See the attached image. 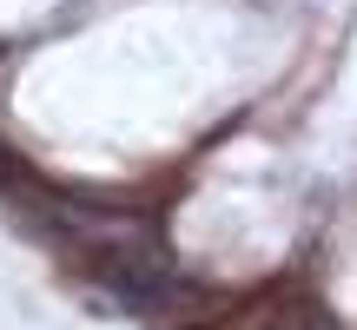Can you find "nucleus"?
I'll list each match as a JSON object with an SVG mask.
<instances>
[{
	"label": "nucleus",
	"mask_w": 357,
	"mask_h": 330,
	"mask_svg": "<svg viewBox=\"0 0 357 330\" xmlns=\"http://www.w3.org/2000/svg\"><path fill=\"white\" fill-rule=\"evenodd\" d=\"M265 330H337V324L324 317L318 304H291V311H278V317H265Z\"/></svg>",
	"instance_id": "1"
}]
</instances>
